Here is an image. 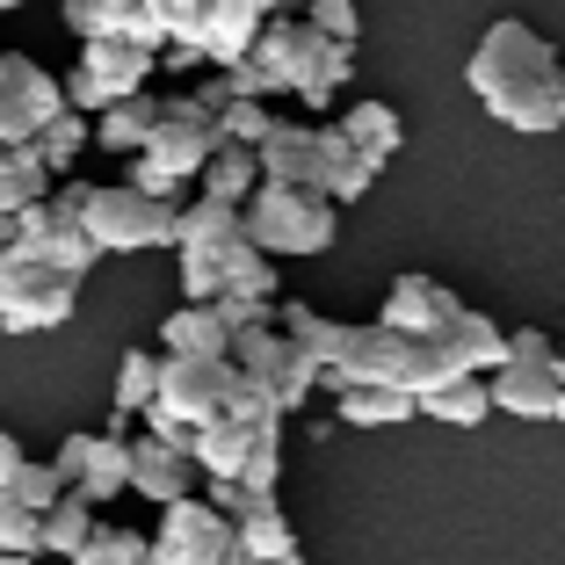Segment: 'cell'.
<instances>
[{
	"mask_svg": "<svg viewBox=\"0 0 565 565\" xmlns=\"http://www.w3.org/2000/svg\"><path fill=\"white\" fill-rule=\"evenodd\" d=\"M341 138H349V146L384 174V160L406 146V124H399L392 102H349V109H341Z\"/></svg>",
	"mask_w": 565,
	"mask_h": 565,
	"instance_id": "19",
	"label": "cell"
},
{
	"mask_svg": "<svg viewBox=\"0 0 565 565\" xmlns=\"http://www.w3.org/2000/svg\"><path fill=\"white\" fill-rule=\"evenodd\" d=\"M486 384H493V414H515V420H558V399H565L558 370H544V363H500Z\"/></svg>",
	"mask_w": 565,
	"mask_h": 565,
	"instance_id": "15",
	"label": "cell"
},
{
	"mask_svg": "<svg viewBox=\"0 0 565 565\" xmlns=\"http://www.w3.org/2000/svg\"><path fill=\"white\" fill-rule=\"evenodd\" d=\"M276 333L290 341V349L312 355L319 377H327V363L341 355V341H349V319H327V312H312L305 298H282V305H276Z\"/></svg>",
	"mask_w": 565,
	"mask_h": 565,
	"instance_id": "18",
	"label": "cell"
},
{
	"mask_svg": "<svg viewBox=\"0 0 565 565\" xmlns=\"http://www.w3.org/2000/svg\"><path fill=\"white\" fill-rule=\"evenodd\" d=\"M15 152H22V146H8V138H0V174H8V167H15Z\"/></svg>",
	"mask_w": 565,
	"mask_h": 565,
	"instance_id": "42",
	"label": "cell"
},
{
	"mask_svg": "<svg viewBox=\"0 0 565 565\" xmlns=\"http://www.w3.org/2000/svg\"><path fill=\"white\" fill-rule=\"evenodd\" d=\"M298 8H305V0H290V15H298Z\"/></svg>",
	"mask_w": 565,
	"mask_h": 565,
	"instance_id": "47",
	"label": "cell"
},
{
	"mask_svg": "<svg viewBox=\"0 0 565 565\" xmlns=\"http://www.w3.org/2000/svg\"><path fill=\"white\" fill-rule=\"evenodd\" d=\"M152 73H160V51H138V44H81V66L66 73V109L102 117V109H117V102L146 95Z\"/></svg>",
	"mask_w": 565,
	"mask_h": 565,
	"instance_id": "9",
	"label": "cell"
},
{
	"mask_svg": "<svg viewBox=\"0 0 565 565\" xmlns=\"http://www.w3.org/2000/svg\"><path fill=\"white\" fill-rule=\"evenodd\" d=\"M508 363H558V341H551V333L544 327H515V333H508Z\"/></svg>",
	"mask_w": 565,
	"mask_h": 565,
	"instance_id": "40",
	"label": "cell"
},
{
	"mask_svg": "<svg viewBox=\"0 0 565 565\" xmlns=\"http://www.w3.org/2000/svg\"><path fill=\"white\" fill-rule=\"evenodd\" d=\"M233 536H239V565H276V558H298V530L282 515L276 500H247L233 515Z\"/></svg>",
	"mask_w": 565,
	"mask_h": 565,
	"instance_id": "17",
	"label": "cell"
},
{
	"mask_svg": "<svg viewBox=\"0 0 565 565\" xmlns=\"http://www.w3.org/2000/svg\"><path fill=\"white\" fill-rule=\"evenodd\" d=\"M81 305V276L36 262L22 247H0V327L8 333H51Z\"/></svg>",
	"mask_w": 565,
	"mask_h": 565,
	"instance_id": "5",
	"label": "cell"
},
{
	"mask_svg": "<svg viewBox=\"0 0 565 565\" xmlns=\"http://www.w3.org/2000/svg\"><path fill=\"white\" fill-rule=\"evenodd\" d=\"M217 131H225V146H254L262 152V138L276 131V117H268V102H233V109L217 117Z\"/></svg>",
	"mask_w": 565,
	"mask_h": 565,
	"instance_id": "38",
	"label": "cell"
},
{
	"mask_svg": "<svg viewBox=\"0 0 565 565\" xmlns=\"http://www.w3.org/2000/svg\"><path fill=\"white\" fill-rule=\"evenodd\" d=\"M167 355H233V327L217 319V305H182V312L160 327Z\"/></svg>",
	"mask_w": 565,
	"mask_h": 565,
	"instance_id": "24",
	"label": "cell"
},
{
	"mask_svg": "<svg viewBox=\"0 0 565 565\" xmlns=\"http://www.w3.org/2000/svg\"><path fill=\"white\" fill-rule=\"evenodd\" d=\"M131 493L152 508H174V500L196 493V457L167 449L160 435H131Z\"/></svg>",
	"mask_w": 565,
	"mask_h": 565,
	"instance_id": "14",
	"label": "cell"
},
{
	"mask_svg": "<svg viewBox=\"0 0 565 565\" xmlns=\"http://www.w3.org/2000/svg\"><path fill=\"white\" fill-rule=\"evenodd\" d=\"M465 87L486 102V117L508 124L522 138H551L565 131L558 95H565V58L530 30V22L500 15L493 30L479 36V51L465 58Z\"/></svg>",
	"mask_w": 565,
	"mask_h": 565,
	"instance_id": "1",
	"label": "cell"
},
{
	"mask_svg": "<svg viewBox=\"0 0 565 565\" xmlns=\"http://www.w3.org/2000/svg\"><path fill=\"white\" fill-rule=\"evenodd\" d=\"M298 15L312 22L327 44H355V36H363V15H355V0H305Z\"/></svg>",
	"mask_w": 565,
	"mask_h": 565,
	"instance_id": "37",
	"label": "cell"
},
{
	"mask_svg": "<svg viewBox=\"0 0 565 565\" xmlns=\"http://www.w3.org/2000/svg\"><path fill=\"white\" fill-rule=\"evenodd\" d=\"M8 8H30V0H0V15H8Z\"/></svg>",
	"mask_w": 565,
	"mask_h": 565,
	"instance_id": "45",
	"label": "cell"
},
{
	"mask_svg": "<svg viewBox=\"0 0 565 565\" xmlns=\"http://www.w3.org/2000/svg\"><path fill=\"white\" fill-rule=\"evenodd\" d=\"M558 420H565V399H558Z\"/></svg>",
	"mask_w": 565,
	"mask_h": 565,
	"instance_id": "49",
	"label": "cell"
},
{
	"mask_svg": "<svg viewBox=\"0 0 565 565\" xmlns=\"http://www.w3.org/2000/svg\"><path fill=\"white\" fill-rule=\"evenodd\" d=\"M217 146H225V131H217V117L196 95H160V124H152V138H146L152 167H167L174 182H196Z\"/></svg>",
	"mask_w": 565,
	"mask_h": 565,
	"instance_id": "12",
	"label": "cell"
},
{
	"mask_svg": "<svg viewBox=\"0 0 565 565\" xmlns=\"http://www.w3.org/2000/svg\"><path fill=\"white\" fill-rule=\"evenodd\" d=\"M551 370H558V384H565V333H558V363H551Z\"/></svg>",
	"mask_w": 565,
	"mask_h": 565,
	"instance_id": "43",
	"label": "cell"
},
{
	"mask_svg": "<svg viewBox=\"0 0 565 565\" xmlns=\"http://www.w3.org/2000/svg\"><path fill=\"white\" fill-rule=\"evenodd\" d=\"M276 565H305V551H298V558H276Z\"/></svg>",
	"mask_w": 565,
	"mask_h": 565,
	"instance_id": "46",
	"label": "cell"
},
{
	"mask_svg": "<svg viewBox=\"0 0 565 565\" xmlns=\"http://www.w3.org/2000/svg\"><path fill=\"white\" fill-rule=\"evenodd\" d=\"M66 117V81L22 51H0V138L8 146H36L44 124Z\"/></svg>",
	"mask_w": 565,
	"mask_h": 565,
	"instance_id": "10",
	"label": "cell"
},
{
	"mask_svg": "<svg viewBox=\"0 0 565 565\" xmlns=\"http://www.w3.org/2000/svg\"><path fill=\"white\" fill-rule=\"evenodd\" d=\"M51 167L36 160V146H22L15 152V167H8V174H0V225H8V217H22V211H36V203H51Z\"/></svg>",
	"mask_w": 565,
	"mask_h": 565,
	"instance_id": "27",
	"label": "cell"
},
{
	"mask_svg": "<svg viewBox=\"0 0 565 565\" xmlns=\"http://www.w3.org/2000/svg\"><path fill=\"white\" fill-rule=\"evenodd\" d=\"M22 465H30V449H22L15 435L0 428V486H15V471H22Z\"/></svg>",
	"mask_w": 565,
	"mask_h": 565,
	"instance_id": "41",
	"label": "cell"
},
{
	"mask_svg": "<svg viewBox=\"0 0 565 565\" xmlns=\"http://www.w3.org/2000/svg\"><path fill=\"white\" fill-rule=\"evenodd\" d=\"M239 370L233 355H160V399H152V414L182 420V428H217V420L233 414L239 399Z\"/></svg>",
	"mask_w": 565,
	"mask_h": 565,
	"instance_id": "7",
	"label": "cell"
},
{
	"mask_svg": "<svg viewBox=\"0 0 565 565\" xmlns=\"http://www.w3.org/2000/svg\"><path fill=\"white\" fill-rule=\"evenodd\" d=\"M152 399H160V355H152V349H124L117 384H109V406H117V420L152 414Z\"/></svg>",
	"mask_w": 565,
	"mask_h": 565,
	"instance_id": "25",
	"label": "cell"
},
{
	"mask_svg": "<svg viewBox=\"0 0 565 565\" xmlns=\"http://www.w3.org/2000/svg\"><path fill=\"white\" fill-rule=\"evenodd\" d=\"M66 565H152V536L117 530V522H95V536L81 544V558H66Z\"/></svg>",
	"mask_w": 565,
	"mask_h": 565,
	"instance_id": "32",
	"label": "cell"
},
{
	"mask_svg": "<svg viewBox=\"0 0 565 565\" xmlns=\"http://www.w3.org/2000/svg\"><path fill=\"white\" fill-rule=\"evenodd\" d=\"M233 370L254 384V392H268V406H276L282 420L305 414V406H312V392H319V363L305 349H290L276 327L233 333Z\"/></svg>",
	"mask_w": 565,
	"mask_h": 565,
	"instance_id": "8",
	"label": "cell"
},
{
	"mask_svg": "<svg viewBox=\"0 0 565 565\" xmlns=\"http://www.w3.org/2000/svg\"><path fill=\"white\" fill-rule=\"evenodd\" d=\"M225 298H262V305H276V262H268L254 239H233V247H225Z\"/></svg>",
	"mask_w": 565,
	"mask_h": 565,
	"instance_id": "30",
	"label": "cell"
},
{
	"mask_svg": "<svg viewBox=\"0 0 565 565\" xmlns=\"http://www.w3.org/2000/svg\"><path fill=\"white\" fill-rule=\"evenodd\" d=\"M420 399H406V392H377V384H355V392H341V428H392V420H414Z\"/></svg>",
	"mask_w": 565,
	"mask_h": 565,
	"instance_id": "28",
	"label": "cell"
},
{
	"mask_svg": "<svg viewBox=\"0 0 565 565\" xmlns=\"http://www.w3.org/2000/svg\"><path fill=\"white\" fill-rule=\"evenodd\" d=\"M254 189H262V152L254 146H217L211 160H203V174H196V196L239 203V211L254 203Z\"/></svg>",
	"mask_w": 565,
	"mask_h": 565,
	"instance_id": "20",
	"label": "cell"
},
{
	"mask_svg": "<svg viewBox=\"0 0 565 565\" xmlns=\"http://www.w3.org/2000/svg\"><path fill=\"white\" fill-rule=\"evenodd\" d=\"M87 536H95V508H87L81 493H66V500L44 515V551H58V558H81Z\"/></svg>",
	"mask_w": 565,
	"mask_h": 565,
	"instance_id": "33",
	"label": "cell"
},
{
	"mask_svg": "<svg viewBox=\"0 0 565 565\" xmlns=\"http://www.w3.org/2000/svg\"><path fill=\"white\" fill-rule=\"evenodd\" d=\"M87 146H95V124H87L81 109H66L58 124H44V131H36V160L51 167V182H58V174H73Z\"/></svg>",
	"mask_w": 565,
	"mask_h": 565,
	"instance_id": "29",
	"label": "cell"
},
{
	"mask_svg": "<svg viewBox=\"0 0 565 565\" xmlns=\"http://www.w3.org/2000/svg\"><path fill=\"white\" fill-rule=\"evenodd\" d=\"M558 117H565V95H558Z\"/></svg>",
	"mask_w": 565,
	"mask_h": 565,
	"instance_id": "48",
	"label": "cell"
},
{
	"mask_svg": "<svg viewBox=\"0 0 565 565\" xmlns=\"http://www.w3.org/2000/svg\"><path fill=\"white\" fill-rule=\"evenodd\" d=\"M254 66H262L282 95L327 109V102L355 81V44H327L305 15H268L262 36H254Z\"/></svg>",
	"mask_w": 565,
	"mask_h": 565,
	"instance_id": "2",
	"label": "cell"
},
{
	"mask_svg": "<svg viewBox=\"0 0 565 565\" xmlns=\"http://www.w3.org/2000/svg\"><path fill=\"white\" fill-rule=\"evenodd\" d=\"M152 565H239V536L233 522L217 515L211 500H174L160 508V530H152Z\"/></svg>",
	"mask_w": 565,
	"mask_h": 565,
	"instance_id": "11",
	"label": "cell"
},
{
	"mask_svg": "<svg viewBox=\"0 0 565 565\" xmlns=\"http://www.w3.org/2000/svg\"><path fill=\"white\" fill-rule=\"evenodd\" d=\"M87 233H95L102 254H152V247H174V225H182V203H160V196H138L131 182H95L87 196Z\"/></svg>",
	"mask_w": 565,
	"mask_h": 565,
	"instance_id": "6",
	"label": "cell"
},
{
	"mask_svg": "<svg viewBox=\"0 0 565 565\" xmlns=\"http://www.w3.org/2000/svg\"><path fill=\"white\" fill-rule=\"evenodd\" d=\"M124 182L138 189V196H160V203H182V182H174V174H167V167H152L146 152H138L131 160V174H124Z\"/></svg>",
	"mask_w": 565,
	"mask_h": 565,
	"instance_id": "39",
	"label": "cell"
},
{
	"mask_svg": "<svg viewBox=\"0 0 565 565\" xmlns=\"http://www.w3.org/2000/svg\"><path fill=\"white\" fill-rule=\"evenodd\" d=\"M152 124H160V95L146 87V95L117 102V109H102V117H95V146L138 160V152H146V138H152Z\"/></svg>",
	"mask_w": 565,
	"mask_h": 565,
	"instance_id": "22",
	"label": "cell"
},
{
	"mask_svg": "<svg viewBox=\"0 0 565 565\" xmlns=\"http://www.w3.org/2000/svg\"><path fill=\"white\" fill-rule=\"evenodd\" d=\"M0 551H15V558H36V551H44V515H30L8 486H0Z\"/></svg>",
	"mask_w": 565,
	"mask_h": 565,
	"instance_id": "35",
	"label": "cell"
},
{
	"mask_svg": "<svg viewBox=\"0 0 565 565\" xmlns=\"http://www.w3.org/2000/svg\"><path fill=\"white\" fill-rule=\"evenodd\" d=\"M174 276H182V305H217L225 298V247H174Z\"/></svg>",
	"mask_w": 565,
	"mask_h": 565,
	"instance_id": "31",
	"label": "cell"
},
{
	"mask_svg": "<svg viewBox=\"0 0 565 565\" xmlns=\"http://www.w3.org/2000/svg\"><path fill=\"white\" fill-rule=\"evenodd\" d=\"M73 493H81L87 508L131 493V428H124V420H109V428L87 443V465H81V479H73Z\"/></svg>",
	"mask_w": 565,
	"mask_h": 565,
	"instance_id": "16",
	"label": "cell"
},
{
	"mask_svg": "<svg viewBox=\"0 0 565 565\" xmlns=\"http://www.w3.org/2000/svg\"><path fill=\"white\" fill-rule=\"evenodd\" d=\"M8 493H15L22 508H30V515H51V508H58V500H66L73 486L58 479V471H51V465H36V457H30V465L15 471V486H8Z\"/></svg>",
	"mask_w": 565,
	"mask_h": 565,
	"instance_id": "36",
	"label": "cell"
},
{
	"mask_svg": "<svg viewBox=\"0 0 565 565\" xmlns=\"http://www.w3.org/2000/svg\"><path fill=\"white\" fill-rule=\"evenodd\" d=\"M146 15L160 22V36H167V44L203 51V22H211V0H146Z\"/></svg>",
	"mask_w": 565,
	"mask_h": 565,
	"instance_id": "34",
	"label": "cell"
},
{
	"mask_svg": "<svg viewBox=\"0 0 565 565\" xmlns=\"http://www.w3.org/2000/svg\"><path fill=\"white\" fill-rule=\"evenodd\" d=\"M268 420H282V414H268ZM254 435H262V420H217V428H203V443H196L203 486L211 479H239L247 457H254Z\"/></svg>",
	"mask_w": 565,
	"mask_h": 565,
	"instance_id": "21",
	"label": "cell"
},
{
	"mask_svg": "<svg viewBox=\"0 0 565 565\" xmlns=\"http://www.w3.org/2000/svg\"><path fill=\"white\" fill-rule=\"evenodd\" d=\"M465 312V298L449 290V282H435V276H399L392 290H384V327L392 333H414V341H428V333H443L449 319Z\"/></svg>",
	"mask_w": 565,
	"mask_h": 565,
	"instance_id": "13",
	"label": "cell"
},
{
	"mask_svg": "<svg viewBox=\"0 0 565 565\" xmlns=\"http://www.w3.org/2000/svg\"><path fill=\"white\" fill-rule=\"evenodd\" d=\"M420 414L443 420V428H479V420L493 414V384L486 377H457V384H443V392H428Z\"/></svg>",
	"mask_w": 565,
	"mask_h": 565,
	"instance_id": "26",
	"label": "cell"
},
{
	"mask_svg": "<svg viewBox=\"0 0 565 565\" xmlns=\"http://www.w3.org/2000/svg\"><path fill=\"white\" fill-rule=\"evenodd\" d=\"M0 565H36V558H15V551H0Z\"/></svg>",
	"mask_w": 565,
	"mask_h": 565,
	"instance_id": "44",
	"label": "cell"
},
{
	"mask_svg": "<svg viewBox=\"0 0 565 565\" xmlns=\"http://www.w3.org/2000/svg\"><path fill=\"white\" fill-rule=\"evenodd\" d=\"M233 239H247V211H239V203H217V196L182 203L174 247H233Z\"/></svg>",
	"mask_w": 565,
	"mask_h": 565,
	"instance_id": "23",
	"label": "cell"
},
{
	"mask_svg": "<svg viewBox=\"0 0 565 565\" xmlns=\"http://www.w3.org/2000/svg\"><path fill=\"white\" fill-rule=\"evenodd\" d=\"M87 196H95V182H58V189H51V203H36V211H22V217L0 225V247H22V254H36V262L66 268V276H87V268L102 262L95 233L81 225Z\"/></svg>",
	"mask_w": 565,
	"mask_h": 565,
	"instance_id": "4",
	"label": "cell"
},
{
	"mask_svg": "<svg viewBox=\"0 0 565 565\" xmlns=\"http://www.w3.org/2000/svg\"><path fill=\"white\" fill-rule=\"evenodd\" d=\"M341 233V203L319 189H290V182H262L247 203V239L268 262H298V254H327Z\"/></svg>",
	"mask_w": 565,
	"mask_h": 565,
	"instance_id": "3",
	"label": "cell"
}]
</instances>
